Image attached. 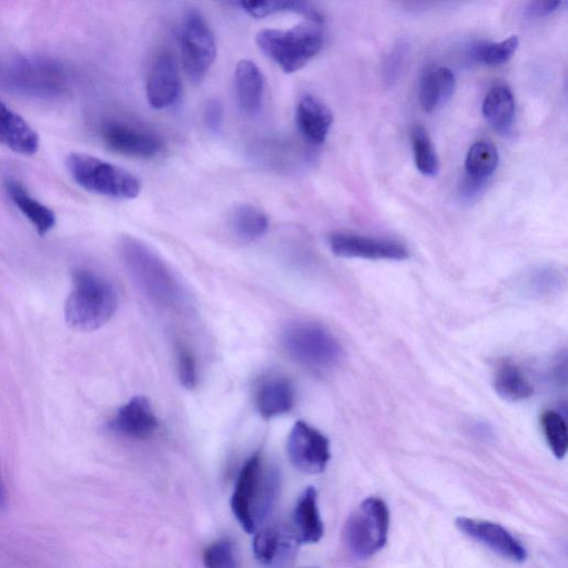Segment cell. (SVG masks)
Here are the masks:
<instances>
[{"instance_id": "60d3db41", "label": "cell", "mask_w": 568, "mask_h": 568, "mask_svg": "<svg viewBox=\"0 0 568 568\" xmlns=\"http://www.w3.org/2000/svg\"><path fill=\"white\" fill-rule=\"evenodd\" d=\"M304 568H318V567H304Z\"/></svg>"}, {"instance_id": "f1b7e54d", "label": "cell", "mask_w": 568, "mask_h": 568, "mask_svg": "<svg viewBox=\"0 0 568 568\" xmlns=\"http://www.w3.org/2000/svg\"><path fill=\"white\" fill-rule=\"evenodd\" d=\"M499 155L496 146L489 141L474 143L465 159L466 175L485 181L497 169Z\"/></svg>"}, {"instance_id": "ac0fdd59", "label": "cell", "mask_w": 568, "mask_h": 568, "mask_svg": "<svg viewBox=\"0 0 568 568\" xmlns=\"http://www.w3.org/2000/svg\"><path fill=\"white\" fill-rule=\"evenodd\" d=\"M295 121L304 139L313 144H321L328 135L333 113L321 99L305 94L296 104Z\"/></svg>"}, {"instance_id": "5bb4252c", "label": "cell", "mask_w": 568, "mask_h": 568, "mask_svg": "<svg viewBox=\"0 0 568 568\" xmlns=\"http://www.w3.org/2000/svg\"><path fill=\"white\" fill-rule=\"evenodd\" d=\"M455 525L460 532L504 558L515 562H523L527 558L526 548L499 524L483 519L458 517L455 520Z\"/></svg>"}, {"instance_id": "d6986e66", "label": "cell", "mask_w": 568, "mask_h": 568, "mask_svg": "<svg viewBox=\"0 0 568 568\" xmlns=\"http://www.w3.org/2000/svg\"><path fill=\"white\" fill-rule=\"evenodd\" d=\"M12 72L11 81L23 90L51 92L64 83L62 70L52 61L24 60L16 64Z\"/></svg>"}, {"instance_id": "4dcf8cb0", "label": "cell", "mask_w": 568, "mask_h": 568, "mask_svg": "<svg viewBox=\"0 0 568 568\" xmlns=\"http://www.w3.org/2000/svg\"><path fill=\"white\" fill-rule=\"evenodd\" d=\"M545 439L552 454L561 459L568 448V428L564 416L556 410H545L540 416Z\"/></svg>"}, {"instance_id": "4316f807", "label": "cell", "mask_w": 568, "mask_h": 568, "mask_svg": "<svg viewBox=\"0 0 568 568\" xmlns=\"http://www.w3.org/2000/svg\"><path fill=\"white\" fill-rule=\"evenodd\" d=\"M230 226L236 239L248 243L258 240L267 232L268 219L257 206L244 203L234 207Z\"/></svg>"}, {"instance_id": "44dd1931", "label": "cell", "mask_w": 568, "mask_h": 568, "mask_svg": "<svg viewBox=\"0 0 568 568\" xmlns=\"http://www.w3.org/2000/svg\"><path fill=\"white\" fill-rule=\"evenodd\" d=\"M293 530L300 544H315L324 534V526L317 506V491L306 487L298 496L293 510Z\"/></svg>"}, {"instance_id": "e0dca14e", "label": "cell", "mask_w": 568, "mask_h": 568, "mask_svg": "<svg viewBox=\"0 0 568 568\" xmlns=\"http://www.w3.org/2000/svg\"><path fill=\"white\" fill-rule=\"evenodd\" d=\"M0 144L14 153L33 155L40 146L37 131L0 99Z\"/></svg>"}, {"instance_id": "2e32d148", "label": "cell", "mask_w": 568, "mask_h": 568, "mask_svg": "<svg viewBox=\"0 0 568 568\" xmlns=\"http://www.w3.org/2000/svg\"><path fill=\"white\" fill-rule=\"evenodd\" d=\"M295 389L292 382L281 375L264 377L255 390V405L264 419H271L292 410Z\"/></svg>"}, {"instance_id": "d590c367", "label": "cell", "mask_w": 568, "mask_h": 568, "mask_svg": "<svg viewBox=\"0 0 568 568\" xmlns=\"http://www.w3.org/2000/svg\"><path fill=\"white\" fill-rule=\"evenodd\" d=\"M203 121L209 131L217 133L221 131L224 121V111L221 102L216 99H209L203 105Z\"/></svg>"}, {"instance_id": "9a60e30c", "label": "cell", "mask_w": 568, "mask_h": 568, "mask_svg": "<svg viewBox=\"0 0 568 568\" xmlns=\"http://www.w3.org/2000/svg\"><path fill=\"white\" fill-rule=\"evenodd\" d=\"M159 426L150 400L140 395L123 404L108 423L111 432L132 439L150 438Z\"/></svg>"}, {"instance_id": "cb8c5ba5", "label": "cell", "mask_w": 568, "mask_h": 568, "mask_svg": "<svg viewBox=\"0 0 568 568\" xmlns=\"http://www.w3.org/2000/svg\"><path fill=\"white\" fill-rule=\"evenodd\" d=\"M481 112L494 130L508 135L515 119V100L511 90L504 83L493 85L484 98Z\"/></svg>"}, {"instance_id": "603a6c76", "label": "cell", "mask_w": 568, "mask_h": 568, "mask_svg": "<svg viewBox=\"0 0 568 568\" xmlns=\"http://www.w3.org/2000/svg\"><path fill=\"white\" fill-rule=\"evenodd\" d=\"M4 187L10 200L29 220L39 235L43 236L54 227L57 222L54 212L33 197L20 182L12 179L7 180Z\"/></svg>"}, {"instance_id": "d6a6232c", "label": "cell", "mask_w": 568, "mask_h": 568, "mask_svg": "<svg viewBox=\"0 0 568 568\" xmlns=\"http://www.w3.org/2000/svg\"><path fill=\"white\" fill-rule=\"evenodd\" d=\"M205 568H237V558L233 542L230 539H219L203 550Z\"/></svg>"}, {"instance_id": "74e56055", "label": "cell", "mask_w": 568, "mask_h": 568, "mask_svg": "<svg viewBox=\"0 0 568 568\" xmlns=\"http://www.w3.org/2000/svg\"><path fill=\"white\" fill-rule=\"evenodd\" d=\"M483 184V180L474 179L466 175L462 182L460 193L464 197L471 199L473 196H476V194L480 192Z\"/></svg>"}, {"instance_id": "3957f363", "label": "cell", "mask_w": 568, "mask_h": 568, "mask_svg": "<svg viewBox=\"0 0 568 568\" xmlns=\"http://www.w3.org/2000/svg\"><path fill=\"white\" fill-rule=\"evenodd\" d=\"M72 290L64 304V317L69 326L81 332L95 331L115 314L119 297L113 284L103 275L75 268L71 274Z\"/></svg>"}, {"instance_id": "30bf717a", "label": "cell", "mask_w": 568, "mask_h": 568, "mask_svg": "<svg viewBox=\"0 0 568 568\" xmlns=\"http://www.w3.org/2000/svg\"><path fill=\"white\" fill-rule=\"evenodd\" d=\"M100 135L106 148L126 156L151 159L163 149V141L158 134L121 120L104 122Z\"/></svg>"}, {"instance_id": "ab89813d", "label": "cell", "mask_w": 568, "mask_h": 568, "mask_svg": "<svg viewBox=\"0 0 568 568\" xmlns=\"http://www.w3.org/2000/svg\"><path fill=\"white\" fill-rule=\"evenodd\" d=\"M6 504H7V495H6L3 484L0 479V508H3L6 506Z\"/></svg>"}, {"instance_id": "f546056e", "label": "cell", "mask_w": 568, "mask_h": 568, "mask_svg": "<svg viewBox=\"0 0 568 568\" xmlns=\"http://www.w3.org/2000/svg\"><path fill=\"white\" fill-rule=\"evenodd\" d=\"M414 162L417 170L426 176H435L439 171V159L435 146L422 126H415L412 132Z\"/></svg>"}, {"instance_id": "277c9868", "label": "cell", "mask_w": 568, "mask_h": 568, "mask_svg": "<svg viewBox=\"0 0 568 568\" xmlns=\"http://www.w3.org/2000/svg\"><path fill=\"white\" fill-rule=\"evenodd\" d=\"M321 24L306 21L292 28L262 29L256 34L260 50L285 73L305 67L323 48Z\"/></svg>"}, {"instance_id": "ffe728a7", "label": "cell", "mask_w": 568, "mask_h": 568, "mask_svg": "<svg viewBox=\"0 0 568 568\" xmlns=\"http://www.w3.org/2000/svg\"><path fill=\"white\" fill-rule=\"evenodd\" d=\"M234 85L242 112L248 116L256 115L263 102L264 77L254 61L242 59L237 62L234 71Z\"/></svg>"}, {"instance_id": "7402d4cb", "label": "cell", "mask_w": 568, "mask_h": 568, "mask_svg": "<svg viewBox=\"0 0 568 568\" xmlns=\"http://www.w3.org/2000/svg\"><path fill=\"white\" fill-rule=\"evenodd\" d=\"M456 85L454 72L440 65L427 68L419 81V103L424 111L432 112L445 104Z\"/></svg>"}, {"instance_id": "f35d334b", "label": "cell", "mask_w": 568, "mask_h": 568, "mask_svg": "<svg viewBox=\"0 0 568 568\" xmlns=\"http://www.w3.org/2000/svg\"><path fill=\"white\" fill-rule=\"evenodd\" d=\"M471 433L475 437L481 440H489L494 436L493 428L486 422H476L471 427Z\"/></svg>"}, {"instance_id": "ba28073f", "label": "cell", "mask_w": 568, "mask_h": 568, "mask_svg": "<svg viewBox=\"0 0 568 568\" xmlns=\"http://www.w3.org/2000/svg\"><path fill=\"white\" fill-rule=\"evenodd\" d=\"M178 36L183 69L191 81L199 83L216 57L214 33L203 14L192 8L182 17Z\"/></svg>"}, {"instance_id": "9c48e42d", "label": "cell", "mask_w": 568, "mask_h": 568, "mask_svg": "<svg viewBox=\"0 0 568 568\" xmlns=\"http://www.w3.org/2000/svg\"><path fill=\"white\" fill-rule=\"evenodd\" d=\"M286 452L292 465L306 474L322 473L331 459L328 438L304 420L292 427Z\"/></svg>"}, {"instance_id": "83f0119b", "label": "cell", "mask_w": 568, "mask_h": 568, "mask_svg": "<svg viewBox=\"0 0 568 568\" xmlns=\"http://www.w3.org/2000/svg\"><path fill=\"white\" fill-rule=\"evenodd\" d=\"M564 284L565 277L558 270L541 266L525 275L521 290L528 297L544 298L559 292Z\"/></svg>"}, {"instance_id": "1f68e13d", "label": "cell", "mask_w": 568, "mask_h": 568, "mask_svg": "<svg viewBox=\"0 0 568 568\" xmlns=\"http://www.w3.org/2000/svg\"><path fill=\"white\" fill-rule=\"evenodd\" d=\"M519 45L517 36L498 42H479L471 50L473 58L487 65H500L510 60Z\"/></svg>"}, {"instance_id": "7a4b0ae2", "label": "cell", "mask_w": 568, "mask_h": 568, "mask_svg": "<svg viewBox=\"0 0 568 568\" xmlns=\"http://www.w3.org/2000/svg\"><path fill=\"white\" fill-rule=\"evenodd\" d=\"M278 487L277 469L266 465L260 453L244 463L231 497V508L246 532L257 531L274 505Z\"/></svg>"}, {"instance_id": "4fadbf2b", "label": "cell", "mask_w": 568, "mask_h": 568, "mask_svg": "<svg viewBox=\"0 0 568 568\" xmlns=\"http://www.w3.org/2000/svg\"><path fill=\"white\" fill-rule=\"evenodd\" d=\"M181 91L180 68L175 57L169 51L160 52L146 78L145 94L149 104L155 110L171 108L179 101Z\"/></svg>"}, {"instance_id": "7c38bea8", "label": "cell", "mask_w": 568, "mask_h": 568, "mask_svg": "<svg viewBox=\"0 0 568 568\" xmlns=\"http://www.w3.org/2000/svg\"><path fill=\"white\" fill-rule=\"evenodd\" d=\"M292 527L267 526L255 531L253 555L265 568H288L294 561L300 546Z\"/></svg>"}, {"instance_id": "836d02e7", "label": "cell", "mask_w": 568, "mask_h": 568, "mask_svg": "<svg viewBox=\"0 0 568 568\" xmlns=\"http://www.w3.org/2000/svg\"><path fill=\"white\" fill-rule=\"evenodd\" d=\"M176 371L180 383L186 389H193L197 385L199 374L196 358L193 351L184 343L175 346Z\"/></svg>"}, {"instance_id": "d4e9b609", "label": "cell", "mask_w": 568, "mask_h": 568, "mask_svg": "<svg viewBox=\"0 0 568 568\" xmlns=\"http://www.w3.org/2000/svg\"><path fill=\"white\" fill-rule=\"evenodd\" d=\"M230 4L239 7L253 18H265L276 13H295L303 16L307 21L323 23V13L312 3L303 1H232Z\"/></svg>"}, {"instance_id": "52a82bcc", "label": "cell", "mask_w": 568, "mask_h": 568, "mask_svg": "<svg viewBox=\"0 0 568 568\" xmlns=\"http://www.w3.org/2000/svg\"><path fill=\"white\" fill-rule=\"evenodd\" d=\"M389 511L378 497L364 499L348 516L343 529L347 549L357 558H368L386 544Z\"/></svg>"}, {"instance_id": "8d00e7d4", "label": "cell", "mask_w": 568, "mask_h": 568, "mask_svg": "<svg viewBox=\"0 0 568 568\" xmlns=\"http://www.w3.org/2000/svg\"><path fill=\"white\" fill-rule=\"evenodd\" d=\"M566 3H567L566 1H558V0L532 1L527 4L526 12L532 17H541V16L549 14V13L560 9Z\"/></svg>"}, {"instance_id": "5b68a950", "label": "cell", "mask_w": 568, "mask_h": 568, "mask_svg": "<svg viewBox=\"0 0 568 568\" xmlns=\"http://www.w3.org/2000/svg\"><path fill=\"white\" fill-rule=\"evenodd\" d=\"M65 168L72 180L82 189L115 200H133L142 184L136 175L97 156L71 152Z\"/></svg>"}, {"instance_id": "8992f818", "label": "cell", "mask_w": 568, "mask_h": 568, "mask_svg": "<svg viewBox=\"0 0 568 568\" xmlns=\"http://www.w3.org/2000/svg\"><path fill=\"white\" fill-rule=\"evenodd\" d=\"M281 344L297 364L316 371L335 367L343 356L336 337L323 325L308 321H294L284 326Z\"/></svg>"}, {"instance_id": "6da1fadb", "label": "cell", "mask_w": 568, "mask_h": 568, "mask_svg": "<svg viewBox=\"0 0 568 568\" xmlns=\"http://www.w3.org/2000/svg\"><path fill=\"white\" fill-rule=\"evenodd\" d=\"M119 252L132 282L151 303L169 310L184 303L185 294L180 281L144 242L124 235L119 241Z\"/></svg>"}, {"instance_id": "e575fe53", "label": "cell", "mask_w": 568, "mask_h": 568, "mask_svg": "<svg viewBox=\"0 0 568 568\" xmlns=\"http://www.w3.org/2000/svg\"><path fill=\"white\" fill-rule=\"evenodd\" d=\"M407 52V42L400 40L387 54L383 67V77L387 84L392 85L397 81L399 73L403 70Z\"/></svg>"}, {"instance_id": "8fae6325", "label": "cell", "mask_w": 568, "mask_h": 568, "mask_svg": "<svg viewBox=\"0 0 568 568\" xmlns=\"http://www.w3.org/2000/svg\"><path fill=\"white\" fill-rule=\"evenodd\" d=\"M332 252L341 257L366 260L403 261L408 258L407 247L394 240L336 232L329 235Z\"/></svg>"}, {"instance_id": "484cf974", "label": "cell", "mask_w": 568, "mask_h": 568, "mask_svg": "<svg viewBox=\"0 0 568 568\" xmlns=\"http://www.w3.org/2000/svg\"><path fill=\"white\" fill-rule=\"evenodd\" d=\"M493 387L507 402H519L534 394V386L525 373L513 362H501L495 371Z\"/></svg>"}]
</instances>
